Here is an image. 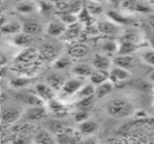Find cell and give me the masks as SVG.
Returning a JSON list of instances; mask_svg holds the SVG:
<instances>
[{"label":"cell","mask_w":154,"mask_h":144,"mask_svg":"<svg viewBox=\"0 0 154 144\" xmlns=\"http://www.w3.org/2000/svg\"><path fill=\"white\" fill-rule=\"evenodd\" d=\"M69 130L63 133H61V134H60V135H58V136H56V142L61 144L76 143V142H78L77 137Z\"/></svg>","instance_id":"32"},{"label":"cell","mask_w":154,"mask_h":144,"mask_svg":"<svg viewBox=\"0 0 154 144\" xmlns=\"http://www.w3.org/2000/svg\"><path fill=\"white\" fill-rule=\"evenodd\" d=\"M112 66V59L105 53H96L92 60V67L95 69L109 70Z\"/></svg>","instance_id":"4"},{"label":"cell","mask_w":154,"mask_h":144,"mask_svg":"<svg viewBox=\"0 0 154 144\" xmlns=\"http://www.w3.org/2000/svg\"><path fill=\"white\" fill-rule=\"evenodd\" d=\"M96 97L95 95L93 96H90V97H85V98H81V99H79L76 103V106L79 110H83V111H88L89 112L94 105H95V102H96Z\"/></svg>","instance_id":"26"},{"label":"cell","mask_w":154,"mask_h":144,"mask_svg":"<svg viewBox=\"0 0 154 144\" xmlns=\"http://www.w3.org/2000/svg\"><path fill=\"white\" fill-rule=\"evenodd\" d=\"M137 49H138L137 43L122 40L121 41H119V48H118L117 54H130L131 52L137 51Z\"/></svg>","instance_id":"27"},{"label":"cell","mask_w":154,"mask_h":144,"mask_svg":"<svg viewBox=\"0 0 154 144\" xmlns=\"http://www.w3.org/2000/svg\"><path fill=\"white\" fill-rule=\"evenodd\" d=\"M23 24L18 21H10L8 23H4L0 27V31L3 33L7 34H17L22 32Z\"/></svg>","instance_id":"22"},{"label":"cell","mask_w":154,"mask_h":144,"mask_svg":"<svg viewBox=\"0 0 154 144\" xmlns=\"http://www.w3.org/2000/svg\"><path fill=\"white\" fill-rule=\"evenodd\" d=\"M129 78L130 72L128 71V69L119 68L116 66H112L109 69V80H111L114 84L127 80Z\"/></svg>","instance_id":"7"},{"label":"cell","mask_w":154,"mask_h":144,"mask_svg":"<svg viewBox=\"0 0 154 144\" xmlns=\"http://www.w3.org/2000/svg\"><path fill=\"white\" fill-rule=\"evenodd\" d=\"M0 120H1V114H0Z\"/></svg>","instance_id":"49"},{"label":"cell","mask_w":154,"mask_h":144,"mask_svg":"<svg viewBox=\"0 0 154 144\" xmlns=\"http://www.w3.org/2000/svg\"><path fill=\"white\" fill-rule=\"evenodd\" d=\"M32 82V79L28 77H21V78H13L10 81V86L15 88L19 87H24L28 86Z\"/></svg>","instance_id":"37"},{"label":"cell","mask_w":154,"mask_h":144,"mask_svg":"<svg viewBox=\"0 0 154 144\" xmlns=\"http://www.w3.org/2000/svg\"><path fill=\"white\" fill-rule=\"evenodd\" d=\"M153 106H154V103H153Z\"/></svg>","instance_id":"51"},{"label":"cell","mask_w":154,"mask_h":144,"mask_svg":"<svg viewBox=\"0 0 154 144\" xmlns=\"http://www.w3.org/2000/svg\"><path fill=\"white\" fill-rule=\"evenodd\" d=\"M35 94L43 102H50L56 97L55 90H53L47 83H37L35 85Z\"/></svg>","instance_id":"5"},{"label":"cell","mask_w":154,"mask_h":144,"mask_svg":"<svg viewBox=\"0 0 154 144\" xmlns=\"http://www.w3.org/2000/svg\"><path fill=\"white\" fill-rule=\"evenodd\" d=\"M118 48H119V41L111 38L104 39L100 44V49L102 51V53H105L108 56L117 54Z\"/></svg>","instance_id":"12"},{"label":"cell","mask_w":154,"mask_h":144,"mask_svg":"<svg viewBox=\"0 0 154 144\" xmlns=\"http://www.w3.org/2000/svg\"><path fill=\"white\" fill-rule=\"evenodd\" d=\"M90 1H93V2H97V3H103V2H106V0H90Z\"/></svg>","instance_id":"45"},{"label":"cell","mask_w":154,"mask_h":144,"mask_svg":"<svg viewBox=\"0 0 154 144\" xmlns=\"http://www.w3.org/2000/svg\"><path fill=\"white\" fill-rule=\"evenodd\" d=\"M0 5H1V0H0Z\"/></svg>","instance_id":"50"},{"label":"cell","mask_w":154,"mask_h":144,"mask_svg":"<svg viewBox=\"0 0 154 144\" xmlns=\"http://www.w3.org/2000/svg\"><path fill=\"white\" fill-rule=\"evenodd\" d=\"M86 9L90 15H97L103 12V8H102V5H100V3H97V2H93V1H90V3L88 4Z\"/></svg>","instance_id":"38"},{"label":"cell","mask_w":154,"mask_h":144,"mask_svg":"<svg viewBox=\"0 0 154 144\" xmlns=\"http://www.w3.org/2000/svg\"><path fill=\"white\" fill-rule=\"evenodd\" d=\"M148 79H149L152 83H153L154 84V71H152V72L149 74V76H148Z\"/></svg>","instance_id":"44"},{"label":"cell","mask_w":154,"mask_h":144,"mask_svg":"<svg viewBox=\"0 0 154 144\" xmlns=\"http://www.w3.org/2000/svg\"><path fill=\"white\" fill-rule=\"evenodd\" d=\"M79 34V29L77 23H74L72 25L67 26V29L61 37L64 40H72V39L76 38Z\"/></svg>","instance_id":"35"},{"label":"cell","mask_w":154,"mask_h":144,"mask_svg":"<svg viewBox=\"0 0 154 144\" xmlns=\"http://www.w3.org/2000/svg\"><path fill=\"white\" fill-rule=\"evenodd\" d=\"M54 9H56L60 14H63V13H71V6H70V3L65 1V0H60L58 1L54 4Z\"/></svg>","instance_id":"40"},{"label":"cell","mask_w":154,"mask_h":144,"mask_svg":"<svg viewBox=\"0 0 154 144\" xmlns=\"http://www.w3.org/2000/svg\"><path fill=\"white\" fill-rule=\"evenodd\" d=\"M79 78H74V79H69L66 80L63 87H62V91L65 95L67 96H72L75 95L83 86H84V81L78 77Z\"/></svg>","instance_id":"8"},{"label":"cell","mask_w":154,"mask_h":144,"mask_svg":"<svg viewBox=\"0 0 154 144\" xmlns=\"http://www.w3.org/2000/svg\"><path fill=\"white\" fill-rule=\"evenodd\" d=\"M1 12H2V11H1V8H0V15H1Z\"/></svg>","instance_id":"48"},{"label":"cell","mask_w":154,"mask_h":144,"mask_svg":"<svg viewBox=\"0 0 154 144\" xmlns=\"http://www.w3.org/2000/svg\"><path fill=\"white\" fill-rule=\"evenodd\" d=\"M88 114L89 112L88 111H83V110H79L75 115H74V120L77 122V123H82L86 120L88 119Z\"/></svg>","instance_id":"41"},{"label":"cell","mask_w":154,"mask_h":144,"mask_svg":"<svg viewBox=\"0 0 154 144\" xmlns=\"http://www.w3.org/2000/svg\"><path fill=\"white\" fill-rule=\"evenodd\" d=\"M50 110L51 111V113L54 115H57V116H63L67 114V108L64 106L63 104H61L60 101H57L54 99L51 100L50 102Z\"/></svg>","instance_id":"28"},{"label":"cell","mask_w":154,"mask_h":144,"mask_svg":"<svg viewBox=\"0 0 154 144\" xmlns=\"http://www.w3.org/2000/svg\"><path fill=\"white\" fill-rule=\"evenodd\" d=\"M134 62V58L130 54H117L112 60L113 66H116L125 69H129L130 68H132Z\"/></svg>","instance_id":"13"},{"label":"cell","mask_w":154,"mask_h":144,"mask_svg":"<svg viewBox=\"0 0 154 144\" xmlns=\"http://www.w3.org/2000/svg\"><path fill=\"white\" fill-rule=\"evenodd\" d=\"M151 45H152V48H153L154 49V38H152V39L151 40Z\"/></svg>","instance_id":"46"},{"label":"cell","mask_w":154,"mask_h":144,"mask_svg":"<svg viewBox=\"0 0 154 144\" xmlns=\"http://www.w3.org/2000/svg\"><path fill=\"white\" fill-rule=\"evenodd\" d=\"M46 109L43 106H30L25 111L24 115L30 121H39L46 115Z\"/></svg>","instance_id":"11"},{"label":"cell","mask_w":154,"mask_h":144,"mask_svg":"<svg viewBox=\"0 0 154 144\" xmlns=\"http://www.w3.org/2000/svg\"><path fill=\"white\" fill-rule=\"evenodd\" d=\"M20 116L21 115L18 110L10 108V109L5 110L1 114V120L5 124H13L19 120Z\"/></svg>","instance_id":"19"},{"label":"cell","mask_w":154,"mask_h":144,"mask_svg":"<svg viewBox=\"0 0 154 144\" xmlns=\"http://www.w3.org/2000/svg\"><path fill=\"white\" fill-rule=\"evenodd\" d=\"M39 57H41L39 51L32 47H29L22 51L15 58V64H28L38 61Z\"/></svg>","instance_id":"2"},{"label":"cell","mask_w":154,"mask_h":144,"mask_svg":"<svg viewBox=\"0 0 154 144\" xmlns=\"http://www.w3.org/2000/svg\"><path fill=\"white\" fill-rule=\"evenodd\" d=\"M66 78L60 73H51L46 77V83L55 91L62 89Z\"/></svg>","instance_id":"9"},{"label":"cell","mask_w":154,"mask_h":144,"mask_svg":"<svg viewBox=\"0 0 154 144\" xmlns=\"http://www.w3.org/2000/svg\"><path fill=\"white\" fill-rule=\"evenodd\" d=\"M60 20L64 24H66L67 26H69V25H72L74 23H77L78 16L75 14L70 13V12H69V13H63V14H60Z\"/></svg>","instance_id":"36"},{"label":"cell","mask_w":154,"mask_h":144,"mask_svg":"<svg viewBox=\"0 0 154 144\" xmlns=\"http://www.w3.org/2000/svg\"><path fill=\"white\" fill-rule=\"evenodd\" d=\"M39 8H40L41 10H42L43 12L48 13V12H51V11H52V10L54 9V5L51 4V1L46 0V1L42 2V3H41V5H40Z\"/></svg>","instance_id":"42"},{"label":"cell","mask_w":154,"mask_h":144,"mask_svg":"<svg viewBox=\"0 0 154 144\" xmlns=\"http://www.w3.org/2000/svg\"><path fill=\"white\" fill-rule=\"evenodd\" d=\"M98 124L95 121L92 120H86L79 124V132L85 135H90L95 133L98 130Z\"/></svg>","instance_id":"25"},{"label":"cell","mask_w":154,"mask_h":144,"mask_svg":"<svg viewBox=\"0 0 154 144\" xmlns=\"http://www.w3.org/2000/svg\"><path fill=\"white\" fill-rule=\"evenodd\" d=\"M67 29V25L64 24L60 20L51 21L48 23L46 27V32L49 35L55 37H61Z\"/></svg>","instance_id":"10"},{"label":"cell","mask_w":154,"mask_h":144,"mask_svg":"<svg viewBox=\"0 0 154 144\" xmlns=\"http://www.w3.org/2000/svg\"><path fill=\"white\" fill-rule=\"evenodd\" d=\"M90 81L94 85H99L109 79V70L102 69H94L91 75L89 76Z\"/></svg>","instance_id":"23"},{"label":"cell","mask_w":154,"mask_h":144,"mask_svg":"<svg viewBox=\"0 0 154 144\" xmlns=\"http://www.w3.org/2000/svg\"><path fill=\"white\" fill-rule=\"evenodd\" d=\"M89 51V49L87 45L82 43H78L70 46L68 50V55L71 59H80L85 57Z\"/></svg>","instance_id":"16"},{"label":"cell","mask_w":154,"mask_h":144,"mask_svg":"<svg viewBox=\"0 0 154 144\" xmlns=\"http://www.w3.org/2000/svg\"><path fill=\"white\" fill-rule=\"evenodd\" d=\"M106 15L108 17V19L112 22H114L115 23L118 24V25H124V24H130L132 23V21L130 20L129 17H127L126 15H124L123 14H121L120 12L114 10V9H110L106 12Z\"/></svg>","instance_id":"17"},{"label":"cell","mask_w":154,"mask_h":144,"mask_svg":"<svg viewBox=\"0 0 154 144\" xmlns=\"http://www.w3.org/2000/svg\"><path fill=\"white\" fill-rule=\"evenodd\" d=\"M13 41H14V43L15 45L23 47V46H27L32 41V36L22 32L15 34Z\"/></svg>","instance_id":"33"},{"label":"cell","mask_w":154,"mask_h":144,"mask_svg":"<svg viewBox=\"0 0 154 144\" xmlns=\"http://www.w3.org/2000/svg\"><path fill=\"white\" fill-rule=\"evenodd\" d=\"M19 101L30 106H43L44 102L36 95V94H19L16 97Z\"/></svg>","instance_id":"18"},{"label":"cell","mask_w":154,"mask_h":144,"mask_svg":"<svg viewBox=\"0 0 154 144\" xmlns=\"http://www.w3.org/2000/svg\"><path fill=\"white\" fill-rule=\"evenodd\" d=\"M106 113L113 118L121 119L133 115L134 106L125 98H114L106 106Z\"/></svg>","instance_id":"1"},{"label":"cell","mask_w":154,"mask_h":144,"mask_svg":"<svg viewBox=\"0 0 154 144\" xmlns=\"http://www.w3.org/2000/svg\"><path fill=\"white\" fill-rule=\"evenodd\" d=\"M114 88V83L111 80H106L95 87V97L97 99H101L108 96Z\"/></svg>","instance_id":"15"},{"label":"cell","mask_w":154,"mask_h":144,"mask_svg":"<svg viewBox=\"0 0 154 144\" xmlns=\"http://www.w3.org/2000/svg\"><path fill=\"white\" fill-rule=\"evenodd\" d=\"M34 142L39 144H52L57 142L56 137L46 129L36 133L34 137Z\"/></svg>","instance_id":"21"},{"label":"cell","mask_w":154,"mask_h":144,"mask_svg":"<svg viewBox=\"0 0 154 144\" xmlns=\"http://www.w3.org/2000/svg\"><path fill=\"white\" fill-rule=\"evenodd\" d=\"M48 1H51V2H53V3H56L58 1H60V0H48Z\"/></svg>","instance_id":"47"},{"label":"cell","mask_w":154,"mask_h":144,"mask_svg":"<svg viewBox=\"0 0 154 144\" xmlns=\"http://www.w3.org/2000/svg\"><path fill=\"white\" fill-rule=\"evenodd\" d=\"M70 57H60L54 60L53 67L56 69H63L70 65Z\"/></svg>","instance_id":"39"},{"label":"cell","mask_w":154,"mask_h":144,"mask_svg":"<svg viewBox=\"0 0 154 144\" xmlns=\"http://www.w3.org/2000/svg\"><path fill=\"white\" fill-rule=\"evenodd\" d=\"M93 67L85 64V63H79L75 65L72 68V72L79 78H89L91 73L93 72Z\"/></svg>","instance_id":"24"},{"label":"cell","mask_w":154,"mask_h":144,"mask_svg":"<svg viewBox=\"0 0 154 144\" xmlns=\"http://www.w3.org/2000/svg\"><path fill=\"white\" fill-rule=\"evenodd\" d=\"M108 1L114 6H121L122 5V3L124 2V0H108Z\"/></svg>","instance_id":"43"},{"label":"cell","mask_w":154,"mask_h":144,"mask_svg":"<svg viewBox=\"0 0 154 144\" xmlns=\"http://www.w3.org/2000/svg\"><path fill=\"white\" fill-rule=\"evenodd\" d=\"M97 31L106 36H116L120 33L119 25L110 20L100 22L97 24Z\"/></svg>","instance_id":"6"},{"label":"cell","mask_w":154,"mask_h":144,"mask_svg":"<svg viewBox=\"0 0 154 144\" xmlns=\"http://www.w3.org/2000/svg\"><path fill=\"white\" fill-rule=\"evenodd\" d=\"M75 95H76V97L78 100L93 96V95H95V87H93V85H90V84L84 85Z\"/></svg>","instance_id":"34"},{"label":"cell","mask_w":154,"mask_h":144,"mask_svg":"<svg viewBox=\"0 0 154 144\" xmlns=\"http://www.w3.org/2000/svg\"><path fill=\"white\" fill-rule=\"evenodd\" d=\"M121 6L125 9L139 13H148L151 11L148 1L145 0H124Z\"/></svg>","instance_id":"3"},{"label":"cell","mask_w":154,"mask_h":144,"mask_svg":"<svg viewBox=\"0 0 154 144\" xmlns=\"http://www.w3.org/2000/svg\"><path fill=\"white\" fill-rule=\"evenodd\" d=\"M37 9V5L33 2L31 1H23V2H19L15 5V10L18 13L21 14H29L32 13Z\"/></svg>","instance_id":"29"},{"label":"cell","mask_w":154,"mask_h":144,"mask_svg":"<svg viewBox=\"0 0 154 144\" xmlns=\"http://www.w3.org/2000/svg\"><path fill=\"white\" fill-rule=\"evenodd\" d=\"M45 128L50 133H51L55 137L69 130L66 124H64L63 123H61L58 120H51V121L46 122Z\"/></svg>","instance_id":"14"},{"label":"cell","mask_w":154,"mask_h":144,"mask_svg":"<svg viewBox=\"0 0 154 144\" xmlns=\"http://www.w3.org/2000/svg\"><path fill=\"white\" fill-rule=\"evenodd\" d=\"M39 52H40L41 57H43V59L47 60H55L57 59V56H58V49L54 45L49 44V43L43 44L41 47Z\"/></svg>","instance_id":"20"},{"label":"cell","mask_w":154,"mask_h":144,"mask_svg":"<svg viewBox=\"0 0 154 144\" xmlns=\"http://www.w3.org/2000/svg\"><path fill=\"white\" fill-rule=\"evenodd\" d=\"M140 59L146 64L154 67V49L153 48H144L140 51Z\"/></svg>","instance_id":"30"},{"label":"cell","mask_w":154,"mask_h":144,"mask_svg":"<svg viewBox=\"0 0 154 144\" xmlns=\"http://www.w3.org/2000/svg\"><path fill=\"white\" fill-rule=\"evenodd\" d=\"M22 32L29 35L38 34L42 32V26L35 22H27L23 24Z\"/></svg>","instance_id":"31"}]
</instances>
